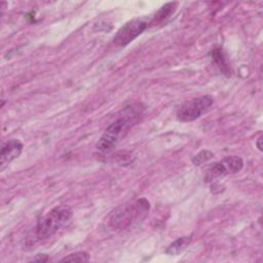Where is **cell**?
Instances as JSON below:
<instances>
[{"label": "cell", "mask_w": 263, "mask_h": 263, "mask_svg": "<svg viewBox=\"0 0 263 263\" xmlns=\"http://www.w3.org/2000/svg\"><path fill=\"white\" fill-rule=\"evenodd\" d=\"M23 148L22 142L16 139H11L3 143L0 151V171H3L12 160L17 158Z\"/></svg>", "instance_id": "cell-7"}, {"label": "cell", "mask_w": 263, "mask_h": 263, "mask_svg": "<svg viewBox=\"0 0 263 263\" xmlns=\"http://www.w3.org/2000/svg\"><path fill=\"white\" fill-rule=\"evenodd\" d=\"M149 211L150 202L145 197L125 202L110 213L108 225L116 231L126 230L141 223L147 217Z\"/></svg>", "instance_id": "cell-1"}, {"label": "cell", "mask_w": 263, "mask_h": 263, "mask_svg": "<svg viewBox=\"0 0 263 263\" xmlns=\"http://www.w3.org/2000/svg\"><path fill=\"white\" fill-rule=\"evenodd\" d=\"M149 26V23L145 18L136 17L126 22L116 32L113 42L117 46H126L140 36Z\"/></svg>", "instance_id": "cell-6"}, {"label": "cell", "mask_w": 263, "mask_h": 263, "mask_svg": "<svg viewBox=\"0 0 263 263\" xmlns=\"http://www.w3.org/2000/svg\"><path fill=\"white\" fill-rule=\"evenodd\" d=\"M214 103L211 95H203L187 101L177 111V119L181 122H191L206 112Z\"/></svg>", "instance_id": "cell-4"}, {"label": "cell", "mask_w": 263, "mask_h": 263, "mask_svg": "<svg viewBox=\"0 0 263 263\" xmlns=\"http://www.w3.org/2000/svg\"><path fill=\"white\" fill-rule=\"evenodd\" d=\"M212 60L224 75L228 77L231 76V68L223 48H214L212 51Z\"/></svg>", "instance_id": "cell-8"}, {"label": "cell", "mask_w": 263, "mask_h": 263, "mask_svg": "<svg viewBox=\"0 0 263 263\" xmlns=\"http://www.w3.org/2000/svg\"><path fill=\"white\" fill-rule=\"evenodd\" d=\"M72 218V210L68 205H58L41 217L35 227V236L44 240L55 234Z\"/></svg>", "instance_id": "cell-3"}, {"label": "cell", "mask_w": 263, "mask_h": 263, "mask_svg": "<svg viewBox=\"0 0 263 263\" xmlns=\"http://www.w3.org/2000/svg\"><path fill=\"white\" fill-rule=\"evenodd\" d=\"M261 142H262V136H260V137L258 138V140H257V147H258V149H259L260 151H262V146H261Z\"/></svg>", "instance_id": "cell-14"}, {"label": "cell", "mask_w": 263, "mask_h": 263, "mask_svg": "<svg viewBox=\"0 0 263 263\" xmlns=\"http://www.w3.org/2000/svg\"><path fill=\"white\" fill-rule=\"evenodd\" d=\"M47 256L45 254H38L37 257L33 259V261H39V262H45L47 260Z\"/></svg>", "instance_id": "cell-13"}, {"label": "cell", "mask_w": 263, "mask_h": 263, "mask_svg": "<svg viewBox=\"0 0 263 263\" xmlns=\"http://www.w3.org/2000/svg\"><path fill=\"white\" fill-rule=\"evenodd\" d=\"M191 237L190 236H181L174 240L165 250V254L168 256H177L182 253L190 243Z\"/></svg>", "instance_id": "cell-10"}, {"label": "cell", "mask_w": 263, "mask_h": 263, "mask_svg": "<svg viewBox=\"0 0 263 263\" xmlns=\"http://www.w3.org/2000/svg\"><path fill=\"white\" fill-rule=\"evenodd\" d=\"M178 5H179L178 2H168V3H165L164 5H162L160 7V9L152 17L151 24L156 25V24L165 22L168 17H171L175 13Z\"/></svg>", "instance_id": "cell-9"}, {"label": "cell", "mask_w": 263, "mask_h": 263, "mask_svg": "<svg viewBox=\"0 0 263 263\" xmlns=\"http://www.w3.org/2000/svg\"><path fill=\"white\" fill-rule=\"evenodd\" d=\"M243 166V160L239 156H226L222 160L213 163L205 172L204 182L216 183L229 174L238 173Z\"/></svg>", "instance_id": "cell-5"}, {"label": "cell", "mask_w": 263, "mask_h": 263, "mask_svg": "<svg viewBox=\"0 0 263 263\" xmlns=\"http://www.w3.org/2000/svg\"><path fill=\"white\" fill-rule=\"evenodd\" d=\"M89 254L85 251H79L61 259V262H88L89 261Z\"/></svg>", "instance_id": "cell-11"}, {"label": "cell", "mask_w": 263, "mask_h": 263, "mask_svg": "<svg viewBox=\"0 0 263 263\" xmlns=\"http://www.w3.org/2000/svg\"><path fill=\"white\" fill-rule=\"evenodd\" d=\"M135 107L136 106H133V108L122 110L123 114L106 127L96 145L100 152L106 153L111 151L118 143L122 133L126 130L133 124V122L138 120V117L142 114V111L141 108L136 109Z\"/></svg>", "instance_id": "cell-2"}, {"label": "cell", "mask_w": 263, "mask_h": 263, "mask_svg": "<svg viewBox=\"0 0 263 263\" xmlns=\"http://www.w3.org/2000/svg\"><path fill=\"white\" fill-rule=\"evenodd\" d=\"M213 156H214V154L210 150H201L200 152H198L196 155L193 156L192 163L194 165H199V164L210 160L211 158H213Z\"/></svg>", "instance_id": "cell-12"}]
</instances>
